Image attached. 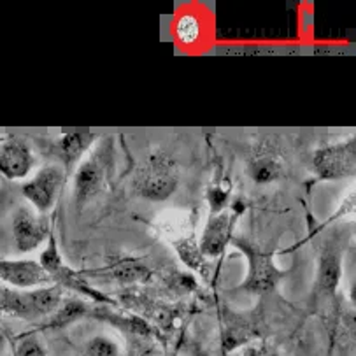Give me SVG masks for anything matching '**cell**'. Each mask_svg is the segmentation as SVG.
<instances>
[{
    "mask_svg": "<svg viewBox=\"0 0 356 356\" xmlns=\"http://www.w3.org/2000/svg\"><path fill=\"white\" fill-rule=\"evenodd\" d=\"M95 136L86 132H70L65 134L60 140V149H62L63 162L67 167H72L79 158L85 154V151L92 146Z\"/></svg>",
    "mask_w": 356,
    "mask_h": 356,
    "instance_id": "7c38bea8",
    "label": "cell"
},
{
    "mask_svg": "<svg viewBox=\"0 0 356 356\" xmlns=\"http://www.w3.org/2000/svg\"><path fill=\"white\" fill-rule=\"evenodd\" d=\"M312 165L321 179H342L356 172L355 139L320 147L312 156Z\"/></svg>",
    "mask_w": 356,
    "mask_h": 356,
    "instance_id": "7a4b0ae2",
    "label": "cell"
},
{
    "mask_svg": "<svg viewBox=\"0 0 356 356\" xmlns=\"http://www.w3.org/2000/svg\"><path fill=\"white\" fill-rule=\"evenodd\" d=\"M4 348V335L0 334V349Z\"/></svg>",
    "mask_w": 356,
    "mask_h": 356,
    "instance_id": "d6986e66",
    "label": "cell"
},
{
    "mask_svg": "<svg viewBox=\"0 0 356 356\" xmlns=\"http://www.w3.org/2000/svg\"><path fill=\"white\" fill-rule=\"evenodd\" d=\"M250 356H257V353H251V355Z\"/></svg>",
    "mask_w": 356,
    "mask_h": 356,
    "instance_id": "ffe728a7",
    "label": "cell"
},
{
    "mask_svg": "<svg viewBox=\"0 0 356 356\" xmlns=\"http://www.w3.org/2000/svg\"><path fill=\"white\" fill-rule=\"evenodd\" d=\"M176 250L179 253L181 260L188 265V267L199 268L200 265H204V254L200 253V248L195 246L190 239H183L179 243H176Z\"/></svg>",
    "mask_w": 356,
    "mask_h": 356,
    "instance_id": "9a60e30c",
    "label": "cell"
},
{
    "mask_svg": "<svg viewBox=\"0 0 356 356\" xmlns=\"http://www.w3.org/2000/svg\"><path fill=\"white\" fill-rule=\"evenodd\" d=\"M239 248L246 253L248 260H250L248 280L243 284L244 290L253 291V293H265V291L274 290L275 284L280 283L281 277L284 275V272L275 267L274 260H272V253H265L260 248L248 243H239Z\"/></svg>",
    "mask_w": 356,
    "mask_h": 356,
    "instance_id": "277c9868",
    "label": "cell"
},
{
    "mask_svg": "<svg viewBox=\"0 0 356 356\" xmlns=\"http://www.w3.org/2000/svg\"><path fill=\"white\" fill-rule=\"evenodd\" d=\"M248 170H250L251 179L257 184H270L283 176V163L275 154L268 153V151H260L258 154L251 156Z\"/></svg>",
    "mask_w": 356,
    "mask_h": 356,
    "instance_id": "8fae6325",
    "label": "cell"
},
{
    "mask_svg": "<svg viewBox=\"0 0 356 356\" xmlns=\"http://www.w3.org/2000/svg\"><path fill=\"white\" fill-rule=\"evenodd\" d=\"M63 179H65V174H63L62 167L46 165L29 183L23 184V195H25V199L32 204L37 213L44 214L55 204Z\"/></svg>",
    "mask_w": 356,
    "mask_h": 356,
    "instance_id": "3957f363",
    "label": "cell"
},
{
    "mask_svg": "<svg viewBox=\"0 0 356 356\" xmlns=\"http://www.w3.org/2000/svg\"><path fill=\"white\" fill-rule=\"evenodd\" d=\"M102 186V169L95 160H86L77 167L74 176V199L77 202H86Z\"/></svg>",
    "mask_w": 356,
    "mask_h": 356,
    "instance_id": "30bf717a",
    "label": "cell"
},
{
    "mask_svg": "<svg viewBox=\"0 0 356 356\" xmlns=\"http://www.w3.org/2000/svg\"><path fill=\"white\" fill-rule=\"evenodd\" d=\"M137 193L149 202H163L176 193L179 186V169L170 154L153 153L137 169L136 179Z\"/></svg>",
    "mask_w": 356,
    "mask_h": 356,
    "instance_id": "6da1fadb",
    "label": "cell"
},
{
    "mask_svg": "<svg viewBox=\"0 0 356 356\" xmlns=\"http://www.w3.org/2000/svg\"><path fill=\"white\" fill-rule=\"evenodd\" d=\"M0 281L15 288H33L53 281L41 264L32 260H0Z\"/></svg>",
    "mask_w": 356,
    "mask_h": 356,
    "instance_id": "52a82bcc",
    "label": "cell"
},
{
    "mask_svg": "<svg viewBox=\"0 0 356 356\" xmlns=\"http://www.w3.org/2000/svg\"><path fill=\"white\" fill-rule=\"evenodd\" d=\"M85 312V304L79 300H69L55 311V316L51 320V327H62V325L72 323L79 316Z\"/></svg>",
    "mask_w": 356,
    "mask_h": 356,
    "instance_id": "5bb4252c",
    "label": "cell"
},
{
    "mask_svg": "<svg viewBox=\"0 0 356 356\" xmlns=\"http://www.w3.org/2000/svg\"><path fill=\"white\" fill-rule=\"evenodd\" d=\"M237 209H221L220 213H213L204 228L202 241H200V253L204 257H220L227 244L232 239V230L237 220Z\"/></svg>",
    "mask_w": 356,
    "mask_h": 356,
    "instance_id": "8992f818",
    "label": "cell"
},
{
    "mask_svg": "<svg viewBox=\"0 0 356 356\" xmlns=\"http://www.w3.org/2000/svg\"><path fill=\"white\" fill-rule=\"evenodd\" d=\"M49 234V221L44 214L30 207H19L13 216V237L19 253H30L46 241Z\"/></svg>",
    "mask_w": 356,
    "mask_h": 356,
    "instance_id": "5b68a950",
    "label": "cell"
},
{
    "mask_svg": "<svg viewBox=\"0 0 356 356\" xmlns=\"http://www.w3.org/2000/svg\"><path fill=\"white\" fill-rule=\"evenodd\" d=\"M85 356H120V348L111 339L99 335L86 344Z\"/></svg>",
    "mask_w": 356,
    "mask_h": 356,
    "instance_id": "2e32d148",
    "label": "cell"
},
{
    "mask_svg": "<svg viewBox=\"0 0 356 356\" xmlns=\"http://www.w3.org/2000/svg\"><path fill=\"white\" fill-rule=\"evenodd\" d=\"M176 33H177V37H179L181 41L186 42V44L193 42L200 33L199 19L195 18V16H191V15H184L183 18L177 22Z\"/></svg>",
    "mask_w": 356,
    "mask_h": 356,
    "instance_id": "e0dca14e",
    "label": "cell"
},
{
    "mask_svg": "<svg viewBox=\"0 0 356 356\" xmlns=\"http://www.w3.org/2000/svg\"><path fill=\"white\" fill-rule=\"evenodd\" d=\"M111 274H113L114 280L118 281H123V283H134V281L146 280L149 270H147L144 265H140L139 261L125 260V261H120L116 267H113Z\"/></svg>",
    "mask_w": 356,
    "mask_h": 356,
    "instance_id": "4fadbf2b",
    "label": "cell"
},
{
    "mask_svg": "<svg viewBox=\"0 0 356 356\" xmlns=\"http://www.w3.org/2000/svg\"><path fill=\"white\" fill-rule=\"evenodd\" d=\"M32 167V151L23 140L13 139L2 146V149H0V174L6 179H23V177L29 176Z\"/></svg>",
    "mask_w": 356,
    "mask_h": 356,
    "instance_id": "9c48e42d",
    "label": "cell"
},
{
    "mask_svg": "<svg viewBox=\"0 0 356 356\" xmlns=\"http://www.w3.org/2000/svg\"><path fill=\"white\" fill-rule=\"evenodd\" d=\"M15 356H46V355L41 342L37 341L35 337H23L22 341L16 344Z\"/></svg>",
    "mask_w": 356,
    "mask_h": 356,
    "instance_id": "ac0fdd59",
    "label": "cell"
},
{
    "mask_svg": "<svg viewBox=\"0 0 356 356\" xmlns=\"http://www.w3.org/2000/svg\"><path fill=\"white\" fill-rule=\"evenodd\" d=\"M342 275V246L337 239L323 244L318 261V290L323 295H332L337 290Z\"/></svg>",
    "mask_w": 356,
    "mask_h": 356,
    "instance_id": "ba28073f",
    "label": "cell"
}]
</instances>
